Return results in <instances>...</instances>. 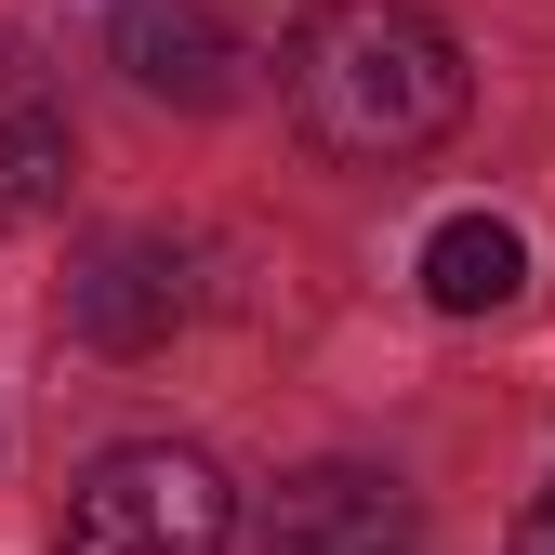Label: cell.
Listing matches in <instances>:
<instances>
[{
  "mask_svg": "<svg viewBox=\"0 0 555 555\" xmlns=\"http://www.w3.org/2000/svg\"><path fill=\"white\" fill-rule=\"evenodd\" d=\"M529 292V238L503 225V212H450L437 238H424V305L437 318H490V305H516Z\"/></svg>",
  "mask_w": 555,
  "mask_h": 555,
  "instance_id": "8992f818",
  "label": "cell"
},
{
  "mask_svg": "<svg viewBox=\"0 0 555 555\" xmlns=\"http://www.w3.org/2000/svg\"><path fill=\"white\" fill-rule=\"evenodd\" d=\"M424 542V516H410L397 476L371 463H305L292 490L264 503V555H410Z\"/></svg>",
  "mask_w": 555,
  "mask_h": 555,
  "instance_id": "3957f363",
  "label": "cell"
},
{
  "mask_svg": "<svg viewBox=\"0 0 555 555\" xmlns=\"http://www.w3.org/2000/svg\"><path fill=\"white\" fill-rule=\"evenodd\" d=\"M238 490L212 476V450H106L66 490V555H225Z\"/></svg>",
  "mask_w": 555,
  "mask_h": 555,
  "instance_id": "7a4b0ae2",
  "label": "cell"
},
{
  "mask_svg": "<svg viewBox=\"0 0 555 555\" xmlns=\"http://www.w3.org/2000/svg\"><path fill=\"white\" fill-rule=\"evenodd\" d=\"M106 53L132 66V93H159V106H225L238 66H251L212 0H119V14H106Z\"/></svg>",
  "mask_w": 555,
  "mask_h": 555,
  "instance_id": "277c9868",
  "label": "cell"
},
{
  "mask_svg": "<svg viewBox=\"0 0 555 555\" xmlns=\"http://www.w3.org/2000/svg\"><path fill=\"white\" fill-rule=\"evenodd\" d=\"M516 555H555V503H542V516H529V529H516Z\"/></svg>",
  "mask_w": 555,
  "mask_h": 555,
  "instance_id": "ba28073f",
  "label": "cell"
},
{
  "mask_svg": "<svg viewBox=\"0 0 555 555\" xmlns=\"http://www.w3.org/2000/svg\"><path fill=\"white\" fill-rule=\"evenodd\" d=\"M53 185H66V119L27 66H0V212H40Z\"/></svg>",
  "mask_w": 555,
  "mask_h": 555,
  "instance_id": "52a82bcc",
  "label": "cell"
},
{
  "mask_svg": "<svg viewBox=\"0 0 555 555\" xmlns=\"http://www.w3.org/2000/svg\"><path fill=\"white\" fill-rule=\"evenodd\" d=\"M66 318H80L93 344H119V358L172 344L185 331V264H172V238H106L80 278H66Z\"/></svg>",
  "mask_w": 555,
  "mask_h": 555,
  "instance_id": "5b68a950",
  "label": "cell"
},
{
  "mask_svg": "<svg viewBox=\"0 0 555 555\" xmlns=\"http://www.w3.org/2000/svg\"><path fill=\"white\" fill-rule=\"evenodd\" d=\"M278 80H292V119L331 159L397 172L463 119V40L437 14H410V0H318L292 27V53H278Z\"/></svg>",
  "mask_w": 555,
  "mask_h": 555,
  "instance_id": "6da1fadb",
  "label": "cell"
}]
</instances>
